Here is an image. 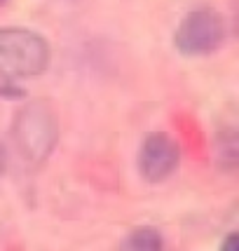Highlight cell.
<instances>
[{"mask_svg":"<svg viewBox=\"0 0 239 251\" xmlns=\"http://www.w3.org/2000/svg\"><path fill=\"white\" fill-rule=\"evenodd\" d=\"M220 249L223 251H239V230L225 237V242L220 244Z\"/></svg>","mask_w":239,"mask_h":251,"instance_id":"cell-6","label":"cell"},{"mask_svg":"<svg viewBox=\"0 0 239 251\" xmlns=\"http://www.w3.org/2000/svg\"><path fill=\"white\" fill-rule=\"evenodd\" d=\"M14 143L26 162H45L56 146L59 139V122L56 110L49 101H33L14 118Z\"/></svg>","mask_w":239,"mask_h":251,"instance_id":"cell-2","label":"cell"},{"mask_svg":"<svg viewBox=\"0 0 239 251\" xmlns=\"http://www.w3.org/2000/svg\"><path fill=\"white\" fill-rule=\"evenodd\" d=\"M49 66V45L40 33L26 28H0V77H38Z\"/></svg>","mask_w":239,"mask_h":251,"instance_id":"cell-1","label":"cell"},{"mask_svg":"<svg viewBox=\"0 0 239 251\" xmlns=\"http://www.w3.org/2000/svg\"><path fill=\"white\" fill-rule=\"evenodd\" d=\"M124 249H136V251H155L162 249V235L152 228H139L134 230L129 237L122 244Z\"/></svg>","mask_w":239,"mask_h":251,"instance_id":"cell-5","label":"cell"},{"mask_svg":"<svg viewBox=\"0 0 239 251\" xmlns=\"http://www.w3.org/2000/svg\"><path fill=\"white\" fill-rule=\"evenodd\" d=\"M181 162V148L169 134H150L139 153V172L148 183H162L176 172Z\"/></svg>","mask_w":239,"mask_h":251,"instance_id":"cell-4","label":"cell"},{"mask_svg":"<svg viewBox=\"0 0 239 251\" xmlns=\"http://www.w3.org/2000/svg\"><path fill=\"white\" fill-rule=\"evenodd\" d=\"M225 38V26L220 14L214 10H195L185 14L176 28V47L185 56H204L220 47Z\"/></svg>","mask_w":239,"mask_h":251,"instance_id":"cell-3","label":"cell"},{"mask_svg":"<svg viewBox=\"0 0 239 251\" xmlns=\"http://www.w3.org/2000/svg\"><path fill=\"white\" fill-rule=\"evenodd\" d=\"M0 172H2V151H0Z\"/></svg>","mask_w":239,"mask_h":251,"instance_id":"cell-7","label":"cell"},{"mask_svg":"<svg viewBox=\"0 0 239 251\" xmlns=\"http://www.w3.org/2000/svg\"><path fill=\"white\" fill-rule=\"evenodd\" d=\"M0 2H2V0H0Z\"/></svg>","mask_w":239,"mask_h":251,"instance_id":"cell-8","label":"cell"}]
</instances>
